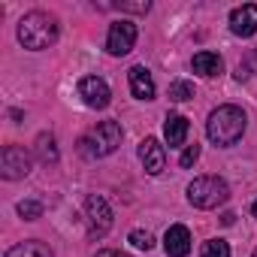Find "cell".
Segmentation results:
<instances>
[{"label":"cell","mask_w":257,"mask_h":257,"mask_svg":"<svg viewBox=\"0 0 257 257\" xmlns=\"http://www.w3.org/2000/svg\"><path fill=\"white\" fill-rule=\"evenodd\" d=\"M245 112L239 109V106H218L212 115H209V121H206V137L215 143V146H221V149H227V146H236L239 140H242V134H245Z\"/></svg>","instance_id":"6da1fadb"},{"label":"cell","mask_w":257,"mask_h":257,"mask_svg":"<svg viewBox=\"0 0 257 257\" xmlns=\"http://www.w3.org/2000/svg\"><path fill=\"white\" fill-rule=\"evenodd\" d=\"M58 40V22L55 16L43 13V10H34L28 13L22 22H19V43L31 52H43L49 46H55Z\"/></svg>","instance_id":"7a4b0ae2"},{"label":"cell","mask_w":257,"mask_h":257,"mask_svg":"<svg viewBox=\"0 0 257 257\" xmlns=\"http://www.w3.org/2000/svg\"><path fill=\"white\" fill-rule=\"evenodd\" d=\"M121 137H124V131H121L118 121H100L97 127H91V131L79 140V155L88 158V161L106 158L121 146Z\"/></svg>","instance_id":"3957f363"},{"label":"cell","mask_w":257,"mask_h":257,"mask_svg":"<svg viewBox=\"0 0 257 257\" xmlns=\"http://www.w3.org/2000/svg\"><path fill=\"white\" fill-rule=\"evenodd\" d=\"M188 200L197 209H218L230 200V188L218 176H200L188 185Z\"/></svg>","instance_id":"277c9868"},{"label":"cell","mask_w":257,"mask_h":257,"mask_svg":"<svg viewBox=\"0 0 257 257\" xmlns=\"http://www.w3.org/2000/svg\"><path fill=\"white\" fill-rule=\"evenodd\" d=\"M85 224H88V236L91 239H103L112 230V209L103 197L91 194L85 200Z\"/></svg>","instance_id":"5b68a950"},{"label":"cell","mask_w":257,"mask_h":257,"mask_svg":"<svg viewBox=\"0 0 257 257\" xmlns=\"http://www.w3.org/2000/svg\"><path fill=\"white\" fill-rule=\"evenodd\" d=\"M137 25L134 22H127V19H121V22H115L112 28H109V37H106V52L109 55H115V58H121V55H127L134 49V43H137Z\"/></svg>","instance_id":"8992f818"},{"label":"cell","mask_w":257,"mask_h":257,"mask_svg":"<svg viewBox=\"0 0 257 257\" xmlns=\"http://www.w3.org/2000/svg\"><path fill=\"white\" fill-rule=\"evenodd\" d=\"M0 173H4V179H10V182L25 179L31 173V155L22 146H7L0 152Z\"/></svg>","instance_id":"52a82bcc"},{"label":"cell","mask_w":257,"mask_h":257,"mask_svg":"<svg viewBox=\"0 0 257 257\" xmlns=\"http://www.w3.org/2000/svg\"><path fill=\"white\" fill-rule=\"evenodd\" d=\"M79 97H82V103L91 106V109H106L109 100H112V91H109V85H106L100 76H85V79L79 82Z\"/></svg>","instance_id":"ba28073f"},{"label":"cell","mask_w":257,"mask_h":257,"mask_svg":"<svg viewBox=\"0 0 257 257\" xmlns=\"http://www.w3.org/2000/svg\"><path fill=\"white\" fill-rule=\"evenodd\" d=\"M140 161H143V167H146L149 176H161L164 173V164H167V149L155 137H146L140 143Z\"/></svg>","instance_id":"9c48e42d"},{"label":"cell","mask_w":257,"mask_h":257,"mask_svg":"<svg viewBox=\"0 0 257 257\" xmlns=\"http://www.w3.org/2000/svg\"><path fill=\"white\" fill-rule=\"evenodd\" d=\"M230 31L236 37H254L257 34V7L254 4H242L230 13Z\"/></svg>","instance_id":"30bf717a"},{"label":"cell","mask_w":257,"mask_h":257,"mask_svg":"<svg viewBox=\"0 0 257 257\" xmlns=\"http://www.w3.org/2000/svg\"><path fill=\"white\" fill-rule=\"evenodd\" d=\"M164 248L170 257H188L191 254V230L185 224H173L164 236Z\"/></svg>","instance_id":"8fae6325"},{"label":"cell","mask_w":257,"mask_h":257,"mask_svg":"<svg viewBox=\"0 0 257 257\" xmlns=\"http://www.w3.org/2000/svg\"><path fill=\"white\" fill-rule=\"evenodd\" d=\"M127 79H131V91L137 100H155V79L146 67H131Z\"/></svg>","instance_id":"7c38bea8"},{"label":"cell","mask_w":257,"mask_h":257,"mask_svg":"<svg viewBox=\"0 0 257 257\" xmlns=\"http://www.w3.org/2000/svg\"><path fill=\"white\" fill-rule=\"evenodd\" d=\"M188 131H191V124H188L185 115H167V121H164V137H167V146H170V149L185 146Z\"/></svg>","instance_id":"4fadbf2b"},{"label":"cell","mask_w":257,"mask_h":257,"mask_svg":"<svg viewBox=\"0 0 257 257\" xmlns=\"http://www.w3.org/2000/svg\"><path fill=\"white\" fill-rule=\"evenodd\" d=\"M191 67H194V73H200V76L212 79V76H221L224 61H221V55H215V52H197V55H194V61H191Z\"/></svg>","instance_id":"5bb4252c"},{"label":"cell","mask_w":257,"mask_h":257,"mask_svg":"<svg viewBox=\"0 0 257 257\" xmlns=\"http://www.w3.org/2000/svg\"><path fill=\"white\" fill-rule=\"evenodd\" d=\"M7 257H55V254H52V248H49L46 242H37V239H31V242L13 245V248L7 251Z\"/></svg>","instance_id":"9a60e30c"},{"label":"cell","mask_w":257,"mask_h":257,"mask_svg":"<svg viewBox=\"0 0 257 257\" xmlns=\"http://www.w3.org/2000/svg\"><path fill=\"white\" fill-rule=\"evenodd\" d=\"M37 155L43 164H55L58 161V149H55V137L52 134H40L37 137Z\"/></svg>","instance_id":"2e32d148"},{"label":"cell","mask_w":257,"mask_h":257,"mask_svg":"<svg viewBox=\"0 0 257 257\" xmlns=\"http://www.w3.org/2000/svg\"><path fill=\"white\" fill-rule=\"evenodd\" d=\"M191 97H194V85H191V82L179 79V82H173V85H170V100L185 103V100H191Z\"/></svg>","instance_id":"e0dca14e"},{"label":"cell","mask_w":257,"mask_h":257,"mask_svg":"<svg viewBox=\"0 0 257 257\" xmlns=\"http://www.w3.org/2000/svg\"><path fill=\"white\" fill-rule=\"evenodd\" d=\"M127 242H131L134 248H140V251H152L155 248V236L149 230H134L131 236H127Z\"/></svg>","instance_id":"ac0fdd59"},{"label":"cell","mask_w":257,"mask_h":257,"mask_svg":"<svg viewBox=\"0 0 257 257\" xmlns=\"http://www.w3.org/2000/svg\"><path fill=\"white\" fill-rule=\"evenodd\" d=\"M200 257H230V245L224 239H209L203 245V254Z\"/></svg>","instance_id":"d6986e66"},{"label":"cell","mask_w":257,"mask_h":257,"mask_svg":"<svg viewBox=\"0 0 257 257\" xmlns=\"http://www.w3.org/2000/svg\"><path fill=\"white\" fill-rule=\"evenodd\" d=\"M19 215H22L25 221H37V218L43 215V203H37V200H22V203H19Z\"/></svg>","instance_id":"ffe728a7"},{"label":"cell","mask_w":257,"mask_h":257,"mask_svg":"<svg viewBox=\"0 0 257 257\" xmlns=\"http://www.w3.org/2000/svg\"><path fill=\"white\" fill-rule=\"evenodd\" d=\"M251 73H257V49H254V52H251L239 67H236V79H248Z\"/></svg>","instance_id":"44dd1931"},{"label":"cell","mask_w":257,"mask_h":257,"mask_svg":"<svg viewBox=\"0 0 257 257\" xmlns=\"http://www.w3.org/2000/svg\"><path fill=\"white\" fill-rule=\"evenodd\" d=\"M197 161H200V146L194 143V146H188V149L182 152V158H179V164H182V167L188 170V167H194Z\"/></svg>","instance_id":"7402d4cb"},{"label":"cell","mask_w":257,"mask_h":257,"mask_svg":"<svg viewBox=\"0 0 257 257\" xmlns=\"http://www.w3.org/2000/svg\"><path fill=\"white\" fill-rule=\"evenodd\" d=\"M118 10H124V13H149V4H121Z\"/></svg>","instance_id":"603a6c76"},{"label":"cell","mask_w":257,"mask_h":257,"mask_svg":"<svg viewBox=\"0 0 257 257\" xmlns=\"http://www.w3.org/2000/svg\"><path fill=\"white\" fill-rule=\"evenodd\" d=\"M94 257H131V254H124V251H115V248H103V251H97Z\"/></svg>","instance_id":"cb8c5ba5"},{"label":"cell","mask_w":257,"mask_h":257,"mask_svg":"<svg viewBox=\"0 0 257 257\" xmlns=\"http://www.w3.org/2000/svg\"><path fill=\"white\" fill-rule=\"evenodd\" d=\"M251 212H254V218H257V200H254V206H251Z\"/></svg>","instance_id":"d4e9b609"},{"label":"cell","mask_w":257,"mask_h":257,"mask_svg":"<svg viewBox=\"0 0 257 257\" xmlns=\"http://www.w3.org/2000/svg\"><path fill=\"white\" fill-rule=\"evenodd\" d=\"M251 257H257V248H254V254H251Z\"/></svg>","instance_id":"484cf974"}]
</instances>
